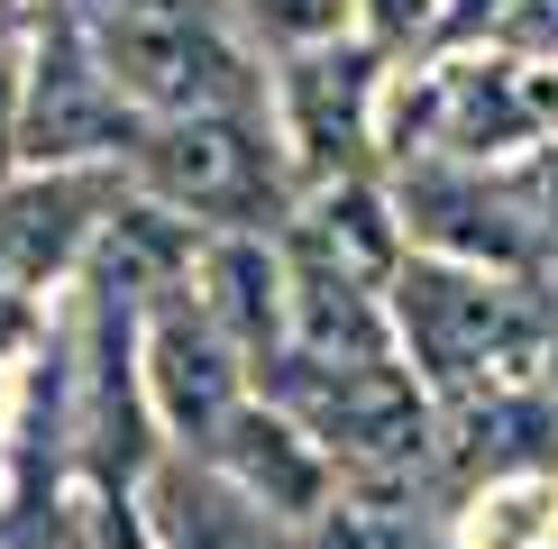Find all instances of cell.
<instances>
[{
    "label": "cell",
    "mask_w": 558,
    "mask_h": 549,
    "mask_svg": "<svg viewBox=\"0 0 558 549\" xmlns=\"http://www.w3.org/2000/svg\"><path fill=\"white\" fill-rule=\"evenodd\" d=\"M202 467H220L229 486L257 503L266 522H284L293 540L312 532V522L330 513V495H339V467H330V457H320L312 440H302V430H293L266 394H247L239 412H229V430H220L211 449H202Z\"/></svg>",
    "instance_id": "12"
},
{
    "label": "cell",
    "mask_w": 558,
    "mask_h": 549,
    "mask_svg": "<svg viewBox=\"0 0 558 549\" xmlns=\"http://www.w3.org/2000/svg\"><path fill=\"white\" fill-rule=\"evenodd\" d=\"M385 137H393V166L412 156H439V166H495L513 147H541L531 137V101H522V64H485V56H458V64H430L422 83L393 91L385 110Z\"/></svg>",
    "instance_id": "7"
},
{
    "label": "cell",
    "mask_w": 558,
    "mask_h": 549,
    "mask_svg": "<svg viewBox=\"0 0 558 549\" xmlns=\"http://www.w3.org/2000/svg\"><path fill=\"white\" fill-rule=\"evenodd\" d=\"M137 522H147L156 549H302L284 522H266L220 467L174 457V449L137 476Z\"/></svg>",
    "instance_id": "14"
},
{
    "label": "cell",
    "mask_w": 558,
    "mask_h": 549,
    "mask_svg": "<svg viewBox=\"0 0 558 549\" xmlns=\"http://www.w3.org/2000/svg\"><path fill=\"white\" fill-rule=\"evenodd\" d=\"M541 385H549V403H558V339H549V366H541Z\"/></svg>",
    "instance_id": "22"
},
{
    "label": "cell",
    "mask_w": 558,
    "mask_h": 549,
    "mask_svg": "<svg viewBox=\"0 0 558 549\" xmlns=\"http://www.w3.org/2000/svg\"><path fill=\"white\" fill-rule=\"evenodd\" d=\"M385 330H393V357L412 366V385L430 394V412L541 385L549 366V320L531 303V284L439 266V257H412V247L385 284Z\"/></svg>",
    "instance_id": "1"
},
{
    "label": "cell",
    "mask_w": 558,
    "mask_h": 549,
    "mask_svg": "<svg viewBox=\"0 0 558 549\" xmlns=\"http://www.w3.org/2000/svg\"><path fill=\"white\" fill-rule=\"evenodd\" d=\"M257 394L339 467V486H422L439 457V412L403 357H266Z\"/></svg>",
    "instance_id": "2"
},
{
    "label": "cell",
    "mask_w": 558,
    "mask_h": 549,
    "mask_svg": "<svg viewBox=\"0 0 558 549\" xmlns=\"http://www.w3.org/2000/svg\"><path fill=\"white\" fill-rule=\"evenodd\" d=\"M74 19H83L101 74L120 83V101L137 120H183V110L257 101V74H247L239 37L220 28L211 0H92Z\"/></svg>",
    "instance_id": "4"
},
{
    "label": "cell",
    "mask_w": 558,
    "mask_h": 549,
    "mask_svg": "<svg viewBox=\"0 0 558 549\" xmlns=\"http://www.w3.org/2000/svg\"><path fill=\"white\" fill-rule=\"evenodd\" d=\"M302 549H458L422 486H339L330 513L302 532Z\"/></svg>",
    "instance_id": "16"
},
{
    "label": "cell",
    "mask_w": 558,
    "mask_h": 549,
    "mask_svg": "<svg viewBox=\"0 0 558 549\" xmlns=\"http://www.w3.org/2000/svg\"><path fill=\"white\" fill-rule=\"evenodd\" d=\"M284 266L302 274H330V284H357V293H385L393 266H403V220H393L385 183L366 174H339V183H312L293 193L284 229H275Z\"/></svg>",
    "instance_id": "11"
},
{
    "label": "cell",
    "mask_w": 558,
    "mask_h": 549,
    "mask_svg": "<svg viewBox=\"0 0 558 549\" xmlns=\"http://www.w3.org/2000/svg\"><path fill=\"white\" fill-rule=\"evenodd\" d=\"M193 312L247 357V385H257V366L284 357V247L275 239H202Z\"/></svg>",
    "instance_id": "15"
},
{
    "label": "cell",
    "mask_w": 558,
    "mask_h": 549,
    "mask_svg": "<svg viewBox=\"0 0 558 549\" xmlns=\"http://www.w3.org/2000/svg\"><path fill=\"white\" fill-rule=\"evenodd\" d=\"M385 202H393V220H403L412 257L476 266V274H504V284H531V274H541V239H531V220L513 202V174L412 156L403 183H393Z\"/></svg>",
    "instance_id": "6"
},
{
    "label": "cell",
    "mask_w": 558,
    "mask_h": 549,
    "mask_svg": "<svg viewBox=\"0 0 558 549\" xmlns=\"http://www.w3.org/2000/svg\"><path fill=\"white\" fill-rule=\"evenodd\" d=\"M129 174L120 166H10L0 174V274L19 293H64L101 239V220L120 211Z\"/></svg>",
    "instance_id": "10"
},
{
    "label": "cell",
    "mask_w": 558,
    "mask_h": 549,
    "mask_svg": "<svg viewBox=\"0 0 558 549\" xmlns=\"http://www.w3.org/2000/svg\"><path fill=\"white\" fill-rule=\"evenodd\" d=\"M495 10H504V0H468V19H495Z\"/></svg>",
    "instance_id": "23"
},
{
    "label": "cell",
    "mask_w": 558,
    "mask_h": 549,
    "mask_svg": "<svg viewBox=\"0 0 558 549\" xmlns=\"http://www.w3.org/2000/svg\"><path fill=\"white\" fill-rule=\"evenodd\" d=\"M193 257H202V229L156 211L147 193H120V211L101 220V239H92V257L74 274V293H92V303L147 320L156 303H174V293H193Z\"/></svg>",
    "instance_id": "13"
},
{
    "label": "cell",
    "mask_w": 558,
    "mask_h": 549,
    "mask_svg": "<svg viewBox=\"0 0 558 549\" xmlns=\"http://www.w3.org/2000/svg\"><path fill=\"white\" fill-rule=\"evenodd\" d=\"M74 532H83V549H156L147 540V522H137V495H74Z\"/></svg>",
    "instance_id": "18"
},
{
    "label": "cell",
    "mask_w": 558,
    "mask_h": 549,
    "mask_svg": "<svg viewBox=\"0 0 558 549\" xmlns=\"http://www.w3.org/2000/svg\"><path fill=\"white\" fill-rule=\"evenodd\" d=\"M422 28H439L430 0H366V46H403V37H422Z\"/></svg>",
    "instance_id": "19"
},
{
    "label": "cell",
    "mask_w": 558,
    "mask_h": 549,
    "mask_svg": "<svg viewBox=\"0 0 558 549\" xmlns=\"http://www.w3.org/2000/svg\"><path fill=\"white\" fill-rule=\"evenodd\" d=\"M19 166V46H0V174Z\"/></svg>",
    "instance_id": "20"
},
{
    "label": "cell",
    "mask_w": 558,
    "mask_h": 549,
    "mask_svg": "<svg viewBox=\"0 0 558 549\" xmlns=\"http://www.w3.org/2000/svg\"><path fill=\"white\" fill-rule=\"evenodd\" d=\"M0 549H10V522H0Z\"/></svg>",
    "instance_id": "24"
},
{
    "label": "cell",
    "mask_w": 558,
    "mask_h": 549,
    "mask_svg": "<svg viewBox=\"0 0 558 549\" xmlns=\"http://www.w3.org/2000/svg\"><path fill=\"white\" fill-rule=\"evenodd\" d=\"M137 110L101 74L74 10H37L19 37V166H129Z\"/></svg>",
    "instance_id": "5"
},
{
    "label": "cell",
    "mask_w": 558,
    "mask_h": 549,
    "mask_svg": "<svg viewBox=\"0 0 558 549\" xmlns=\"http://www.w3.org/2000/svg\"><path fill=\"white\" fill-rule=\"evenodd\" d=\"M257 28L284 46V56H302V46H330L348 19H357V0H239Z\"/></svg>",
    "instance_id": "17"
},
{
    "label": "cell",
    "mask_w": 558,
    "mask_h": 549,
    "mask_svg": "<svg viewBox=\"0 0 558 549\" xmlns=\"http://www.w3.org/2000/svg\"><path fill=\"white\" fill-rule=\"evenodd\" d=\"M120 174H129V193H147L156 211L193 220L202 239H275L293 211V166H284L275 120L257 101L147 120Z\"/></svg>",
    "instance_id": "3"
},
{
    "label": "cell",
    "mask_w": 558,
    "mask_h": 549,
    "mask_svg": "<svg viewBox=\"0 0 558 549\" xmlns=\"http://www.w3.org/2000/svg\"><path fill=\"white\" fill-rule=\"evenodd\" d=\"M28 19H37L28 0H0V46H19V37H28Z\"/></svg>",
    "instance_id": "21"
},
{
    "label": "cell",
    "mask_w": 558,
    "mask_h": 549,
    "mask_svg": "<svg viewBox=\"0 0 558 549\" xmlns=\"http://www.w3.org/2000/svg\"><path fill=\"white\" fill-rule=\"evenodd\" d=\"M137 394H147L156 440L174 457H202L257 385H247V357L193 312V293H174V303H156L137 320Z\"/></svg>",
    "instance_id": "8"
},
{
    "label": "cell",
    "mask_w": 558,
    "mask_h": 549,
    "mask_svg": "<svg viewBox=\"0 0 558 549\" xmlns=\"http://www.w3.org/2000/svg\"><path fill=\"white\" fill-rule=\"evenodd\" d=\"M275 147L293 166V193L339 174H366V147H376V46H302L275 74Z\"/></svg>",
    "instance_id": "9"
}]
</instances>
